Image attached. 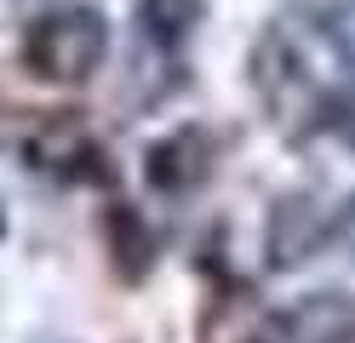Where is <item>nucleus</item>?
<instances>
[{"label": "nucleus", "mask_w": 355, "mask_h": 343, "mask_svg": "<svg viewBox=\"0 0 355 343\" xmlns=\"http://www.w3.org/2000/svg\"><path fill=\"white\" fill-rule=\"evenodd\" d=\"M109 58V17L86 0L46 6L24 29V69L46 86H80Z\"/></svg>", "instance_id": "nucleus-1"}, {"label": "nucleus", "mask_w": 355, "mask_h": 343, "mask_svg": "<svg viewBox=\"0 0 355 343\" xmlns=\"http://www.w3.org/2000/svg\"><path fill=\"white\" fill-rule=\"evenodd\" d=\"M0 235H6V206H0Z\"/></svg>", "instance_id": "nucleus-10"}, {"label": "nucleus", "mask_w": 355, "mask_h": 343, "mask_svg": "<svg viewBox=\"0 0 355 343\" xmlns=\"http://www.w3.org/2000/svg\"><path fill=\"white\" fill-rule=\"evenodd\" d=\"M212 172H218V137L207 126H178L144 155V177L155 195H195Z\"/></svg>", "instance_id": "nucleus-2"}, {"label": "nucleus", "mask_w": 355, "mask_h": 343, "mask_svg": "<svg viewBox=\"0 0 355 343\" xmlns=\"http://www.w3.org/2000/svg\"><path fill=\"white\" fill-rule=\"evenodd\" d=\"M327 240H332V218L315 206V195H281L270 206V229H263L270 269H304Z\"/></svg>", "instance_id": "nucleus-4"}, {"label": "nucleus", "mask_w": 355, "mask_h": 343, "mask_svg": "<svg viewBox=\"0 0 355 343\" xmlns=\"http://www.w3.org/2000/svg\"><path fill=\"white\" fill-rule=\"evenodd\" d=\"M332 240H338V246H344V258L355 263V195L338 206V218H332Z\"/></svg>", "instance_id": "nucleus-9"}, {"label": "nucleus", "mask_w": 355, "mask_h": 343, "mask_svg": "<svg viewBox=\"0 0 355 343\" xmlns=\"http://www.w3.org/2000/svg\"><path fill=\"white\" fill-rule=\"evenodd\" d=\"M321 29L332 35V46H338V52H349V58H355V0H338V6L327 12Z\"/></svg>", "instance_id": "nucleus-8"}, {"label": "nucleus", "mask_w": 355, "mask_h": 343, "mask_svg": "<svg viewBox=\"0 0 355 343\" xmlns=\"http://www.w3.org/2000/svg\"><path fill=\"white\" fill-rule=\"evenodd\" d=\"M315 121H321V132H332L338 143L355 149V80H344V86L327 91V98L315 103Z\"/></svg>", "instance_id": "nucleus-7"}, {"label": "nucleus", "mask_w": 355, "mask_h": 343, "mask_svg": "<svg viewBox=\"0 0 355 343\" xmlns=\"http://www.w3.org/2000/svg\"><path fill=\"white\" fill-rule=\"evenodd\" d=\"M138 23H144V35L155 46H184L195 35V23H201V0H138Z\"/></svg>", "instance_id": "nucleus-6"}, {"label": "nucleus", "mask_w": 355, "mask_h": 343, "mask_svg": "<svg viewBox=\"0 0 355 343\" xmlns=\"http://www.w3.org/2000/svg\"><path fill=\"white\" fill-rule=\"evenodd\" d=\"M286 343H355V297L344 292H315L281 315Z\"/></svg>", "instance_id": "nucleus-5"}, {"label": "nucleus", "mask_w": 355, "mask_h": 343, "mask_svg": "<svg viewBox=\"0 0 355 343\" xmlns=\"http://www.w3.org/2000/svg\"><path fill=\"white\" fill-rule=\"evenodd\" d=\"M24 160H29L35 172L58 177V183H103L109 177L103 143L86 126H75V121H46L40 132H29Z\"/></svg>", "instance_id": "nucleus-3"}]
</instances>
